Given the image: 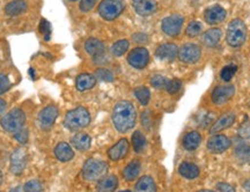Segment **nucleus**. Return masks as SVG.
Returning a JSON list of instances; mask_svg holds the SVG:
<instances>
[{
    "mask_svg": "<svg viewBox=\"0 0 250 192\" xmlns=\"http://www.w3.org/2000/svg\"><path fill=\"white\" fill-rule=\"evenodd\" d=\"M137 121L136 108L130 101H121L112 110V122L115 128L121 133L130 131Z\"/></svg>",
    "mask_w": 250,
    "mask_h": 192,
    "instance_id": "nucleus-1",
    "label": "nucleus"
},
{
    "mask_svg": "<svg viewBox=\"0 0 250 192\" xmlns=\"http://www.w3.org/2000/svg\"><path fill=\"white\" fill-rule=\"evenodd\" d=\"M247 40V26L241 19H234L229 22L226 33V41L232 48H240Z\"/></svg>",
    "mask_w": 250,
    "mask_h": 192,
    "instance_id": "nucleus-2",
    "label": "nucleus"
},
{
    "mask_svg": "<svg viewBox=\"0 0 250 192\" xmlns=\"http://www.w3.org/2000/svg\"><path fill=\"white\" fill-rule=\"evenodd\" d=\"M89 123L90 115L88 110L83 108V107H78V108L67 112L66 116H65L64 125L70 131H77L88 127Z\"/></svg>",
    "mask_w": 250,
    "mask_h": 192,
    "instance_id": "nucleus-3",
    "label": "nucleus"
},
{
    "mask_svg": "<svg viewBox=\"0 0 250 192\" xmlns=\"http://www.w3.org/2000/svg\"><path fill=\"white\" fill-rule=\"evenodd\" d=\"M24 123H26V115L23 110L15 108L7 112L0 121V125L6 132L9 133H17L18 131L22 130Z\"/></svg>",
    "mask_w": 250,
    "mask_h": 192,
    "instance_id": "nucleus-4",
    "label": "nucleus"
},
{
    "mask_svg": "<svg viewBox=\"0 0 250 192\" xmlns=\"http://www.w3.org/2000/svg\"><path fill=\"white\" fill-rule=\"evenodd\" d=\"M108 163L101 160L89 159L83 167V177L88 182L99 181L103 178L108 171Z\"/></svg>",
    "mask_w": 250,
    "mask_h": 192,
    "instance_id": "nucleus-5",
    "label": "nucleus"
},
{
    "mask_svg": "<svg viewBox=\"0 0 250 192\" xmlns=\"http://www.w3.org/2000/svg\"><path fill=\"white\" fill-rule=\"evenodd\" d=\"M124 8V0H102L99 4L98 13L104 20L112 21L123 13Z\"/></svg>",
    "mask_w": 250,
    "mask_h": 192,
    "instance_id": "nucleus-6",
    "label": "nucleus"
},
{
    "mask_svg": "<svg viewBox=\"0 0 250 192\" xmlns=\"http://www.w3.org/2000/svg\"><path fill=\"white\" fill-rule=\"evenodd\" d=\"M184 23V19L180 14H171L161 22V29L167 36L176 37L180 35Z\"/></svg>",
    "mask_w": 250,
    "mask_h": 192,
    "instance_id": "nucleus-7",
    "label": "nucleus"
},
{
    "mask_svg": "<svg viewBox=\"0 0 250 192\" xmlns=\"http://www.w3.org/2000/svg\"><path fill=\"white\" fill-rule=\"evenodd\" d=\"M126 61L129 63V65L132 66L133 68L143 70V68H145L149 63L148 50L146 48H143V46L134 48L129 52Z\"/></svg>",
    "mask_w": 250,
    "mask_h": 192,
    "instance_id": "nucleus-8",
    "label": "nucleus"
},
{
    "mask_svg": "<svg viewBox=\"0 0 250 192\" xmlns=\"http://www.w3.org/2000/svg\"><path fill=\"white\" fill-rule=\"evenodd\" d=\"M177 56L181 62L186 63V64H193L201 59L202 49L196 43H186L179 49Z\"/></svg>",
    "mask_w": 250,
    "mask_h": 192,
    "instance_id": "nucleus-9",
    "label": "nucleus"
},
{
    "mask_svg": "<svg viewBox=\"0 0 250 192\" xmlns=\"http://www.w3.org/2000/svg\"><path fill=\"white\" fill-rule=\"evenodd\" d=\"M227 12L220 5H214L211 7L206 8L204 11V20L210 26H215V24L221 23L226 20Z\"/></svg>",
    "mask_w": 250,
    "mask_h": 192,
    "instance_id": "nucleus-10",
    "label": "nucleus"
},
{
    "mask_svg": "<svg viewBox=\"0 0 250 192\" xmlns=\"http://www.w3.org/2000/svg\"><path fill=\"white\" fill-rule=\"evenodd\" d=\"M235 94V87L232 85H226V86L215 87L212 92L211 99L212 102L217 106H221L229 101Z\"/></svg>",
    "mask_w": 250,
    "mask_h": 192,
    "instance_id": "nucleus-11",
    "label": "nucleus"
},
{
    "mask_svg": "<svg viewBox=\"0 0 250 192\" xmlns=\"http://www.w3.org/2000/svg\"><path fill=\"white\" fill-rule=\"evenodd\" d=\"M27 152L23 149H15L11 155V171L14 175H21L27 166Z\"/></svg>",
    "mask_w": 250,
    "mask_h": 192,
    "instance_id": "nucleus-12",
    "label": "nucleus"
},
{
    "mask_svg": "<svg viewBox=\"0 0 250 192\" xmlns=\"http://www.w3.org/2000/svg\"><path fill=\"white\" fill-rule=\"evenodd\" d=\"M58 117V109L56 106H48L45 107L39 115L40 125L44 130H48L55 124L56 119Z\"/></svg>",
    "mask_w": 250,
    "mask_h": 192,
    "instance_id": "nucleus-13",
    "label": "nucleus"
},
{
    "mask_svg": "<svg viewBox=\"0 0 250 192\" xmlns=\"http://www.w3.org/2000/svg\"><path fill=\"white\" fill-rule=\"evenodd\" d=\"M132 6L136 13L140 17H149L158 9L155 0H132Z\"/></svg>",
    "mask_w": 250,
    "mask_h": 192,
    "instance_id": "nucleus-14",
    "label": "nucleus"
},
{
    "mask_svg": "<svg viewBox=\"0 0 250 192\" xmlns=\"http://www.w3.org/2000/svg\"><path fill=\"white\" fill-rule=\"evenodd\" d=\"M230 140L229 138L224 134H215L213 137L210 138L208 143V149L211 150L212 153H223L227 150L230 147Z\"/></svg>",
    "mask_w": 250,
    "mask_h": 192,
    "instance_id": "nucleus-15",
    "label": "nucleus"
},
{
    "mask_svg": "<svg viewBox=\"0 0 250 192\" xmlns=\"http://www.w3.org/2000/svg\"><path fill=\"white\" fill-rule=\"evenodd\" d=\"M179 48L174 43H165L159 45L155 50V57L160 61H174L177 57Z\"/></svg>",
    "mask_w": 250,
    "mask_h": 192,
    "instance_id": "nucleus-16",
    "label": "nucleus"
},
{
    "mask_svg": "<svg viewBox=\"0 0 250 192\" xmlns=\"http://www.w3.org/2000/svg\"><path fill=\"white\" fill-rule=\"evenodd\" d=\"M85 50L88 55L94 58H100L104 56L105 53V44L99 39H88L85 42Z\"/></svg>",
    "mask_w": 250,
    "mask_h": 192,
    "instance_id": "nucleus-17",
    "label": "nucleus"
},
{
    "mask_svg": "<svg viewBox=\"0 0 250 192\" xmlns=\"http://www.w3.org/2000/svg\"><path fill=\"white\" fill-rule=\"evenodd\" d=\"M129 152V141L126 139H121L108 150V156L111 161H120L126 156Z\"/></svg>",
    "mask_w": 250,
    "mask_h": 192,
    "instance_id": "nucleus-18",
    "label": "nucleus"
},
{
    "mask_svg": "<svg viewBox=\"0 0 250 192\" xmlns=\"http://www.w3.org/2000/svg\"><path fill=\"white\" fill-rule=\"evenodd\" d=\"M221 36H223L221 29H219V28H212V29L206 30L205 33L203 34L201 41L205 46H208V48H213V46L218 45V43L220 42Z\"/></svg>",
    "mask_w": 250,
    "mask_h": 192,
    "instance_id": "nucleus-19",
    "label": "nucleus"
},
{
    "mask_svg": "<svg viewBox=\"0 0 250 192\" xmlns=\"http://www.w3.org/2000/svg\"><path fill=\"white\" fill-rule=\"evenodd\" d=\"M234 122H235V115L232 114V112L221 116V117L219 118L213 125H212V128H210V133L213 134V133H218V132L220 131L226 130V128L232 127Z\"/></svg>",
    "mask_w": 250,
    "mask_h": 192,
    "instance_id": "nucleus-20",
    "label": "nucleus"
},
{
    "mask_svg": "<svg viewBox=\"0 0 250 192\" xmlns=\"http://www.w3.org/2000/svg\"><path fill=\"white\" fill-rule=\"evenodd\" d=\"M27 2L24 0H13L5 6V14L8 17H18L27 11Z\"/></svg>",
    "mask_w": 250,
    "mask_h": 192,
    "instance_id": "nucleus-21",
    "label": "nucleus"
},
{
    "mask_svg": "<svg viewBox=\"0 0 250 192\" xmlns=\"http://www.w3.org/2000/svg\"><path fill=\"white\" fill-rule=\"evenodd\" d=\"M72 146L74 149L80 150V152H85L89 149L90 145H92V138L86 133H77L71 138Z\"/></svg>",
    "mask_w": 250,
    "mask_h": 192,
    "instance_id": "nucleus-22",
    "label": "nucleus"
},
{
    "mask_svg": "<svg viewBox=\"0 0 250 192\" xmlns=\"http://www.w3.org/2000/svg\"><path fill=\"white\" fill-rule=\"evenodd\" d=\"M55 155L59 161L68 162L73 159L74 152L67 143H59L55 149Z\"/></svg>",
    "mask_w": 250,
    "mask_h": 192,
    "instance_id": "nucleus-23",
    "label": "nucleus"
},
{
    "mask_svg": "<svg viewBox=\"0 0 250 192\" xmlns=\"http://www.w3.org/2000/svg\"><path fill=\"white\" fill-rule=\"evenodd\" d=\"M202 143V135L197 131H191L189 133H187L183 138V147L187 150H196L199 147V145Z\"/></svg>",
    "mask_w": 250,
    "mask_h": 192,
    "instance_id": "nucleus-24",
    "label": "nucleus"
},
{
    "mask_svg": "<svg viewBox=\"0 0 250 192\" xmlns=\"http://www.w3.org/2000/svg\"><path fill=\"white\" fill-rule=\"evenodd\" d=\"M96 84V78L89 73H83L78 75L76 80V86L78 90L80 92H85V90L92 89Z\"/></svg>",
    "mask_w": 250,
    "mask_h": 192,
    "instance_id": "nucleus-25",
    "label": "nucleus"
},
{
    "mask_svg": "<svg viewBox=\"0 0 250 192\" xmlns=\"http://www.w3.org/2000/svg\"><path fill=\"white\" fill-rule=\"evenodd\" d=\"M118 187V179L116 176L110 175L107 177L100 179V182L96 185L98 192H114Z\"/></svg>",
    "mask_w": 250,
    "mask_h": 192,
    "instance_id": "nucleus-26",
    "label": "nucleus"
},
{
    "mask_svg": "<svg viewBox=\"0 0 250 192\" xmlns=\"http://www.w3.org/2000/svg\"><path fill=\"white\" fill-rule=\"evenodd\" d=\"M237 161L247 163L250 161V144L246 141H240L236 144L235 149H234Z\"/></svg>",
    "mask_w": 250,
    "mask_h": 192,
    "instance_id": "nucleus-27",
    "label": "nucleus"
},
{
    "mask_svg": "<svg viewBox=\"0 0 250 192\" xmlns=\"http://www.w3.org/2000/svg\"><path fill=\"white\" fill-rule=\"evenodd\" d=\"M179 172L187 179H193L199 176V168L195 163L183 162L179 167Z\"/></svg>",
    "mask_w": 250,
    "mask_h": 192,
    "instance_id": "nucleus-28",
    "label": "nucleus"
},
{
    "mask_svg": "<svg viewBox=\"0 0 250 192\" xmlns=\"http://www.w3.org/2000/svg\"><path fill=\"white\" fill-rule=\"evenodd\" d=\"M134 192H156L155 182L149 176H144L134 185Z\"/></svg>",
    "mask_w": 250,
    "mask_h": 192,
    "instance_id": "nucleus-29",
    "label": "nucleus"
},
{
    "mask_svg": "<svg viewBox=\"0 0 250 192\" xmlns=\"http://www.w3.org/2000/svg\"><path fill=\"white\" fill-rule=\"evenodd\" d=\"M140 169H142V165H140L139 160H133L124 168L123 177L126 181H133L139 176Z\"/></svg>",
    "mask_w": 250,
    "mask_h": 192,
    "instance_id": "nucleus-30",
    "label": "nucleus"
},
{
    "mask_svg": "<svg viewBox=\"0 0 250 192\" xmlns=\"http://www.w3.org/2000/svg\"><path fill=\"white\" fill-rule=\"evenodd\" d=\"M130 48V42L127 40H120L117 42L112 44L110 52L115 57H121V56L125 55L127 52V50Z\"/></svg>",
    "mask_w": 250,
    "mask_h": 192,
    "instance_id": "nucleus-31",
    "label": "nucleus"
},
{
    "mask_svg": "<svg viewBox=\"0 0 250 192\" xmlns=\"http://www.w3.org/2000/svg\"><path fill=\"white\" fill-rule=\"evenodd\" d=\"M146 138L144 137V134L140 131H136L132 135V146L136 153H143L146 149Z\"/></svg>",
    "mask_w": 250,
    "mask_h": 192,
    "instance_id": "nucleus-32",
    "label": "nucleus"
},
{
    "mask_svg": "<svg viewBox=\"0 0 250 192\" xmlns=\"http://www.w3.org/2000/svg\"><path fill=\"white\" fill-rule=\"evenodd\" d=\"M134 96L137 97V100H138L143 106H147L149 99H151V92H149L147 87L140 86L134 89Z\"/></svg>",
    "mask_w": 250,
    "mask_h": 192,
    "instance_id": "nucleus-33",
    "label": "nucleus"
},
{
    "mask_svg": "<svg viewBox=\"0 0 250 192\" xmlns=\"http://www.w3.org/2000/svg\"><path fill=\"white\" fill-rule=\"evenodd\" d=\"M202 30H203V26H202L201 22L191 21L189 24H188V27L186 29V34L189 37H196L202 33Z\"/></svg>",
    "mask_w": 250,
    "mask_h": 192,
    "instance_id": "nucleus-34",
    "label": "nucleus"
},
{
    "mask_svg": "<svg viewBox=\"0 0 250 192\" xmlns=\"http://www.w3.org/2000/svg\"><path fill=\"white\" fill-rule=\"evenodd\" d=\"M236 71H237V67H236L235 65H227V66H225L223 70L220 71V78L223 79L224 81H226V83H228V81L232 80L233 77L236 73Z\"/></svg>",
    "mask_w": 250,
    "mask_h": 192,
    "instance_id": "nucleus-35",
    "label": "nucleus"
},
{
    "mask_svg": "<svg viewBox=\"0 0 250 192\" xmlns=\"http://www.w3.org/2000/svg\"><path fill=\"white\" fill-rule=\"evenodd\" d=\"M43 187L39 179H30L23 185V192H42Z\"/></svg>",
    "mask_w": 250,
    "mask_h": 192,
    "instance_id": "nucleus-36",
    "label": "nucleus"
},
{
    "mask_svg": "<svg viewBox=\"0 0 250 192\" xmlns=\"http://www.w3.org/2000/svg\"><path fill=\"white\" fill-rule=\"evenodd\" d=\"M168 81L169 80H168L166 77H164V75L156 74L151 79V85L154 88H156V89H166V87H167L168 85Z\"/></svg>",
    "mask_w": 250,
    "mask_h": 192,
    "instance_id": "nucleus-37",
    "label": "nucleus"
},
{
    "mask_svg": "<svg viewBox=\"0 0 250 192\" xmlns=\"http://www.w3.org/2000/svg\"><path fill=\"white\" fill-rule=\"evenodd\" d=\"M96 78H99L100 80L107 81V83H110V81H114V73L108 68L101 67L99 70H96Z\"/></svg>",
    "mask_w": 250,
    "mask_h": 192,
    "instance_id": "nucleus-38",
    "label": "nucleus"
},
{
    "mask_svg": "<svg viewBox=\"0 0 250 192\" xmlns=\"http://www.w3.org/2000/svg\"><path fill=\"white\" fill-rule=\"evenodd\" d=\"M40 33L44 36L45 41H50V36H51V24L48 20L42 19L40 23Z\"/></svg>",
    "mask_w": 250,
    "mask_h": 192,
    "instance_id": "nucleus-39",
    "label": "nucleus"
},
{
    "mask_svg": "<svg viewBox=\"0 0 250 192\" xmlns=\"http://www.w3.org/2000/svg\"><path fill=\"white\" fill-rule=\"evenodd\" d=\"M182 87V83L177 79H171V80L168 81L167 87H166V90H167L169 94H176Z\"/></svg>",
    "mask_w": 250,
    "mask_h": 192,
    "instance_id": "nucleus-40",
    "label": "nucleus"
},
{
    "mask_svg": "<svg viewBox=\"0 0 250 192\" xmlns=\"http://www.w3.org/2000/svg\"><path fill=\"white\" fill-rule=\"evenodd\" d=\"M98 1L99 0H81L79 4V9L83 13H88L94 8V6L98 4Z\"/></svg>",
    "mask_w": 250,
    "mask_h": 192,
    "instance_id": "nucleus-41",
    "label": "nucleus"
},
{
    "mask_svg": "<svg viewBox=\"0 0 250 192\" xmlns=\"http://www.w3.org/2000/svg\"><path fill=\"white\" fill-rule=\"evenodd\" d=\"M9 87H11V81H9L7 75L0 74V95L7 92Z\"/></svg>",
    "mask_w": 250,
    "mask_h": 192,
    "instance_id": "nucleus-42",
    "label": "nucleus"
},
{
    "mask_svg": "<svg viewBox=\"0 0 250 192\" xmlns=\"http://www.w3.org/2000/svg\"><path fill=\"white\" fill-rule=\"evenodd\" d=\"M239 134L245 140H250V123H246L240 127Z\"/></svg>",
    "mask_w": 250,
    "mask_h": 192,
    "instance_id": "nucleus-43",
    "label": "nucleus"
},
{
    "mask_svg": "<svg viewBox=\"0 0 250 192\" xmlns=\"http://www.w3.org/2000/svg\"><path fill=\"white\" fill-rule=\"evenodd\" d=\"M14 138L17 139L20 144H26L28 141V138H29V134H28V130H22L18 131L17 133H14Z\"/></svg>",
    "mask_w": 250,
    "mask_h": 192,
    "instance_id": "nucleus-44",
    "label": "nucleus"
},
{
    "mask_svg": "<svg viewBox=\"0 0 250 192\" xmlns=\"http://www.w3.org/2000/svg\"><path fill=\"white\" fill-rule=\"evenodd\" d=\"M132 40H133L134 43L145 44V43L148 42V36L146 35L145 33H137L132 36Z\"/></svg>",
    "mask_w": 250,
    "mask_h": 192,
    "instance_id": "nucleus-45",
    "label": "nucleus"
},
{
    "mask_svg": "<svg viewBox=\"0 0 250 192\" xmlns=\"http://www.w3.org/2000/svg\"><path fill=\"white\" fill-rule=\"evenodd\" d=\"M217 189L220 192H235V189L227 183H219L217 185Z\"/></svg>",
    "mask_w": 250,
    "mask_h": 192,
    "instance_id": "nucleus-46",
    "label": "nucleus"
},
{
    "mask_svg": "<svg viewBox=\"0 0 250 192\" xmlns=\"http://www.w3.org/2000/svg\"><path fill=\"white\" fill-rule=\"evenodd\" d=\"M6 102L2 99H0V115L2 114V112L5 111V109H6Z\"/></svg>",
    "mask_w": 250,
    "mask_h": 192,
    "instance_id": "nucleus-47",
    "label": "nucleus"
},
{
    "mask_svg": "<svg viewBox=\"0 0 250 192\" xmlns=\"http://www.w3.org/2000/svg\"><path fill=\"white\" fill-rule=\"evenodd\" d=\"M243 188H245L246 191L250 192V179H247L245 183H243Z\"/></svg>",
    "mask_w": 250,
    "mask_h": 192,
    "instance_id": "nucleus-48",
    "label": "nucleus"
},
{
    "mask_svg": "<svg viewBox=\"0 0 250 192\" xmlns=\"http://www.w3.org/2000/svg\"><path fill=\"white\" fill-rule=\"evenodd\" d=\"M9 192H22V189L20 187H17V188H13Z\"/></svg>",
    "mask_w": 250,
    "mask_h": 192,
    "instance_id": "nucleus-49",
    "label": "nucleus"
},
{
    "mask_svg": "<svg viewBox=\"0 0 250 192\" xmlns=\"http://www.w3.org/2000/svg\"><path fill=\"white\" fill-rule=\"evenodd\" d=\"M1 182H2V172L0 171V184H1Z\"/></svg>",
    "mask_w": 250,
    "mask_h": 192,
    "instance_id": "nucleus-50",
    "label": "nucleus"
},
{
    "mask_svg": "<svg viewBox=\"0 0 250 192\" xmlns=\"http://www.w3.org/2000/svg\"><path fill=\"white\" fill-rule=\"evenodd\" d=\"M198 192H214V191H212V190H201V191H198Z\"/></svg>",
    "mask_w": 250,
    "mask_h": 192,
    "instance_id": "nucleus-51",
    "label": "nucleus"
},
{
    "mask_svg": "<svg viewBox=\"0 0 250 192\" xmlns=\"http://www.w3.org/2000/svg\"><path fill=\"white\" fill-rule=\"evenodd\" d=\"M121 192H131L130 190H125V191H121Z\"/></svg>",
    "mask_w": 250,
    "mask_h": 192,
    "instance_id": "nucleus-52",
    "label": "nucleus"
},
{
    "mask_svg": "<svg viewBox=\"0 0 250 192\" xmlns=\"http://www.w3.org/2000/svg\"><path fill=\"white\" fill-rule=\"evenodd\" d=\"M68 1H72V2H73V1H77V0H68Z\"/></svg>",
    "mask_w": 250,
    "mask_h": 192,
    "instance_id": "nucleus-53",
    "label": "nucleus"
}]
</instances>
